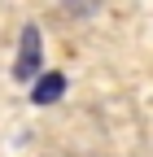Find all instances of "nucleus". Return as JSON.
Segmentation results:
<instances>
[{"mask_svg": "<svg viewBox=\"0 0 153 157\" xmlns=\"http://www.w3.org/2000/svg\"><path fill=\"white\" fill-rule=\"evenodd\" d=\"M13 74L22 78V83L40 74V31H35V26L22 31V48H18V66H13Z\"/></svg>", "mask_w": 153, "mask_h": 157, "instance_id": "obj_1", "label": "nucleus"}, {"mask_svg": "<svg viewBox=\"0 0 153 157\" xmlns=\"http://www.w3.org/2000/svg\"><path fill=\"white\" fill-rule=\"evenodd\" d=\"M61 92H66V78H61V74H44L31 96H35V105H48V101H57Z\"/></svg>", "mask_w": 153, "mask_h": 157, "instance_id": "obj_2", "label": "nucleus"}]
</instances>
